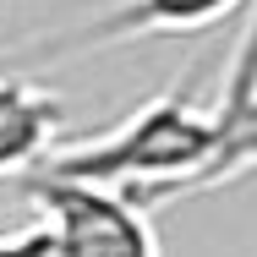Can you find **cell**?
<instances>
[{
  "mask_svg": "<svg viewBox=\"0 0 257 257\" xmlns=\"http://www.w3.org/2000/svg\"><path fill=\"white\" fill-rule=\"evenodd\" d=\"M246 0H120L104 17H93L71 44L60 50H104L126 39H170V33H203L241 11Z\"/></svg>",
  "mask_w": 257,
  "mask_h": 257,
  "instance_id": "obj_3",
  "label": "cell"
},
{
  "mask_svg": "<svg viewBox=\"0 0 257 257\" xmlns=\"http://www.w3.org/2000/svg\"><path fill=\"white\" fill-rule=\"evenodd\" d=\"M33 170L120 186L143 208L164 203L175 192H197V186H213V181H230L224 132H219L213 104H192L186 93L148 99L126 126L104 132V137L82 143V148L44 154Z\"/></svg>",
  "mask_w": 257,
  "mask_h": 257,
  "instance_id": "obj_1",
  "label": "cell"
},
{
  "mask_svg": "<svg viewBox=\"0 0 257 257\" xmlns=\"http://www.w3.org/2000/svg\"><path fill=\"white\" fill-rule=\"evenodd\" d=\"M6 82H11V77H6V71H0V93H6Z\"/></svg>",
  "mask_w": 257,
  "mask_h": 257,
  "instance_id": "obj_6",
  "label": "cell"
},
{
  "mask_svg": "<svg viewBox=\"0 0 257 257\" xmlns=\"http://www.w3.org/2000/svg\"><path fill=\"white\" fill-rule=\"evenodd\" d=\"M60 120H66V104L50 88H39L28 77H11L6 93H0V181L33 170L50 154Z\"/></svg>",
  "mask_w": 257,
  "mask_h": 257,
  "instance_id": "obj_4",
  "label": "cell"
},
{
  "mask_svg": "<svg viewBox=\"0 0 257 257\" xmlns=\"http://www.w3.org/2000/svg\"><path fill=\"white\" fill-rule=\"evenodd\" d=\"M28 192L44 208V224L55 230L66 257H164L148 208L120 186L28 170Z\"/></svg>",
  "mask_w": 257,
  "mask_h": 257,
  "instance_id": "obj_2",
  "label": "cell"
},
{
  "mask_svg": "<svg viewBox=\"0 0 257 257\" xmlns=\"http://www.w3.org/2000/svg\"><path fill=\"white\" fill-rule=\"evenodd\" d=\"M0 257H66V252H60L55 230L39 219V224H28L17 235H0Z\"/></svg>",
  "mask_w": 257,
  "mask_h": 257,
  "instance_id": "obj_5",
  "label": "cell"
}]
</instances>
